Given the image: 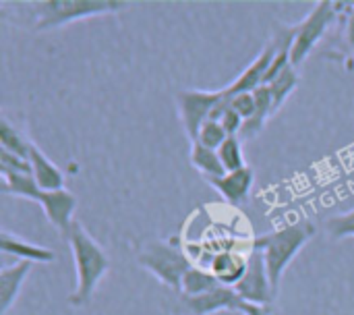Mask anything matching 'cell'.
Here are the masks:
<instances>
[{
  "label": "cell",
  "mask_w": 354,
  "mask_h": 315,
  "mask_svg": "<svg viewBox=\"0 0 354 315\" xmlns=\"http://www.w3.org/2000/svg\"><path fill=\"white\" fill-rule=\"evenodd\" d=\"M129 6L131 2L122 0H39L29 2V25L33 31H52L81 19L114 15Z\"/></svg>",
  "instance_id": "obj_3"
},
{
  "label": "cell",
  "mask_w": 354,
  "mask_h": 315,
  "mask_svg": "<svg viewBox=\"0 0 354 315\" xmlns=\"http://www.w3.org/2000/svg\"><path fill=\"white\" fill-rule=\"evenodd\" d=\"M326 233L332 241L354 239V208L351 212L328 218L326 220Z\"/></svg>",
  "instance_id": "obj_23"
},
{
  "label": "cell",
  "mask_w": 354,
  "mask_h": 315,
  "mask_svg": "<svg viewBox=\"0 0 354 315\" xmlns=\"http://www.w3.org/2000/svg\"><path fill=\"white\" fill-rule=\"evenodd\" d=\"M66 241L73 253L75 276H77L75 291L66 297V303L79 309V307L89 305V301L93 299L97 285L104 280V276L110 270V258L104 251V247L79 222L71 226Z\"/></svg>",
  "instance_id": "obj_1"
},
{
  "label": "cell",
  "mask_w": 354,
  "mask_h": 315,
  "mask_svg": "<svg viewBox=\"0 0 354 315\" xmlns=\"http://www.w3.org/2000/svg\"><path fill=\"white\" fill-rule=\"evenodd\" d=\"M37 204L44 210L48 222L66 239L71 226L75 224V210H77L75 193H71L66 187L58 191H41Z\"/></svg>",
  "instance_id": "obj_10"
},
{
  "label": "cell",
  "mask_w": 354,
  "mask_h": 315,
  "mask_svg": "<svg viewBox=\"0 0 354 315\" xmlns=\"http://www.w3.org/2000/svg\"><path fill=\"white\" fill-rule=\"evenodd\" d=\"M247 266H249V255H243V253L232 251V249H224L212 258L207 270L218 278L220 285L236 287L241 282V278L245 276Z\"/></svg>",
  "instance_id": "obj_13"
},
{
  "label": "cell",
  "mask_w": 354,
  "mask_h": 315,
  "mask_svg": "<svg viewBox=\"0 0 354 315\" xmlns=\"http://www.w3.org/2000/svg\"><path fill=\"white\" fill-rule=\"evenodd\" d=\"M220 123L224 127V131L228 133V137H241V131H243V125L245 120L239 116V112H234L230 106L226 108V112L220 116Z\"/></svg>",
  "instance_id": "obj_25"
},
{
  "label": "cell",
  "mask_w": 354,
  "mask_h": 315,
  "mask_svg": "<svg viewBox=\"0 0 354 315\" xmlns=\"http://www.w3.org/2000/svg\"><path fill=\"white\" fill-rule=\"evenodd\" d=\"M0 249L8 258H17V262H27V264H52L56 260V253L48 247H41L37 243H31L10 231L0 233Z\"/></svg>",
  "instance_id": "obj_12"
},
{
  "label": "cell",
  "mask_w": 354,
  "mask_h": 315,
  "mask_svg": "<svg viewBox=\"0 0 354 315\" xmlns=\"http://www.w3.org/2000/svg\"><path fill=\"white\" fill-rule=\"evenodd\" d=\"M218 156L222 160V166L226 172H234V170H241L245 168V154H243V143H241V137H228L220 150H218Z\"/></svg>",
  "instance_id": "obj_21"
},
{
  "label": "cell",
  "mask_w": 354,
  "mask_h": 315,
  "mask_svg": "<svg viewBox=\"0 0 354 315\" xmlns=\"http://www.w3.org/2000/svg\"><path fill=\"white\" fill-rule=\"evenodd\" d=\"M299 83H301V77H299V69H295L292 64L282 73V75H278L272 83H268L270 85V89H272V98H274V110L278 112L284 104H286V100L292 96V91L299 87Z\"/></svg>",
  "instance_id": "obj_20"
},
{
  "label": "cell",
  "mask_w": 354,
  "mask_h": 315,
  "mask_svg": "<svg viewBox=\"0 0 354 315\" xmlns=\"http://www.w3.org/2000/svg\"><path fill=\"white\" fill-rule=\"evenodd\" d=\"M243 315H270V307H255V305H245Z\"/></svg>",
  "instance_id": "obj_26"
},
{
  "label": "cell",
  "mask_w": 354,
  "mask_h": 315,
  "mask_svg": "<svg viewBox=\"0 0 354 315\" xmlns=\"http://www.w3.org/2000/svg\"><path fill=\"white\" fill-rule=\"evenodd\" d=\"M2 177V185H4V193L21 197V199H29L35 201L41 195V189L37 187L35 179L31 172H12V170H0Z\"/></svg>",
  "instance_id": "obj_16"
},
{
  "label": "cell",
  "mask_w": 354,
  "mask_h": 315,
  "mask_svg": "<svg viewBox=\"0 0 354 315\" xmlns=\"http://www.w3.org/2000/svg\"><path fill=\"white\" fill-rule=\"evenodd\" d=\"M33 141L27 139L17 125H12L6 116L0 118V150L21 156L25 160H29V150H31Z\"/></svg>",
  "instance_id": "obj_18"
},
{
  "label": "cell",
  "mask_w": 354,
  "mask_h": 315,
  "mask_svg": "<svg viewBox=\"0 0 354 315\" xmlns=\"http://www.w3.org/2000/svg\"><path fill=\"white\" fill-rule=\"evenodd\" d=\"M31 264L27 262H15L12 266H4L0 270V315L10 312L12 303L21 295V289L29 276Z\"/></svg>",
  "instance_id": "obj_15"
},
{
  "label": "cell",
  "mask_w": 354,
  "mask_h": 315,
  "mask_svg": "<svg viewBox=\"0 0 354 315\" xmlns=\"http://www.w3.org/2000/svg\"><path fill=\"white\" fill-rule=\"evenodd\" d=\"M340 15V2L322 0L313 4V8L295 25V42L290 52V64L299 69L319 46L326 42L330 31L334 29Z\"/></svg>",
  "instance_id": "obj_5"
},
{
  "label": "cell",
  "mask_w": 354,
  "mask_h": 315,
  "mask_svg": "<svg viewBox=\"0 0 354 315\" xmlns=\"http://www.w3.org/2000/svg\"><path fill=\"white\" fill-rule=\"evenodd\" d=\"M29 164H31V174L41 191H58L64 189L66 177L64 172L33 143L29 150Z\"/></svg>",
  "instance_id": "obj_14"
},
{
  "label": "cell",
  "mask_w": 354,
  "mask_h": 315,
  "mask_svg": "<svg viewBox=\"0 0 354 315\" xmlns=\"http://www.w3.org/2000/svg\"><path fill=\"white\" fill-rule=\"evenodd\" d=\"M218 193L220 197L230 204V206H241L249 199L253 183H255V170L251 166H245L241 170L234 172H226L220 179H212L207 181Z\"/></svg>",
  "instance_id": "obj_11"
},
{
  "label": "cell",
  "mask_w": 354,
  "mask_h": 315,
  "mask_svg": "<svg viewBox=\"0 0 354 315\" xmlns=\"http://www.w3.org/2000/svg\"><path fill=\"white\" fill-rule=\"evenodd\" d=\"M180 303L189 315H214L220 312H236L241 314L247 305L234 287L218 285L212 291L197 295V297H180Z\"/></svg>",
  "instance_id": "obj_9"
},
{
  "label": "cell",
  "mask_w": 354,
  "mask_h": 315,
  "mask_svg": "<svg viewBox=\"0 0 354 315\" xmlns=\"http://www.w3.org/2000/svg\"><path fill=\"white\" fill-rule=\"evenodd\" d=\"M317 54L328 60H340L354 71V2H340L338 21Z\"/></svg>",
  "instance_id": "obj_8"
},
{
  "label": "cell",
  "mask_w": 354,
  "mask_h": 315,
  "mask_svg": "<svg viewBox=\"0 0 354 315\" xmlns=\"http://www.w3.org/2000/svg\"><path fill=\"white\" fill-rule=\"evenodd\" d=\"M218 278L207 270V268H199V266H193L185 278H183V285H180V297H197V295H203L207 291H212L214 287H218Z\"/></svg>",
  "instance_id": "obj_19"
},
{
  "label": "cell",
  "mask_w": 354,
  "mask_h": 315,
  "mask_svg": "<svg viewBox=\"0 0 354 315\" xmlns=\"http://www.w3.org/2000/svg\"><path fill=\"white\" fill-rule=\"evenodd\" d=\"M315 237V224L311 222H295L284 228L259 235L253 239L251 249L261 251L268 274L274 287V293H280L282 276L290 268V264L297 260V255L305 249V245Z\"/></svg>",
  "instance_id": "obj_2"
},
{
  "label": "cell",
  "mask_w": 354,
  "mask_h": 315,
  "mask_svg": "<svg viewBox=\"0 0 354 315\" xmlns=\"http://www.w3.org/2000/svg\"><path fill=\"white\" fill-rule=\"evenodd\" d=\"M230 108L234 112H239V116L247 123L255 116L257 104H255V93L253 91H245V93H236L230 98Z\"/></svg>",
  "instance_id": "obj_24"
},
{
  "label": "cell",
  "mask_w": 354,
  "mask_h": 315,
  "mask_svg": "<svg viewBox=\"0 0 354 315\" xmlns=\"http://www.w3.org/2000/svg\"><path fill=\"white\" fill-rule=\"evenodd\" d=\"M137 264L153 278H158L164 287L176 293H180L185 274L195 266L180 245L162 239L145 241L137 251Z\"/></svg>",
  "instance_id": "obj_4"
},
{
  "label": "cell",
  "mask_w": 354,
  "mask_h": 315,
  "mask_svg": "<svg viewBox=\"0 0 354 315\" xmlns=\"http://www.w3.org/2000/svg\"><path fill=\"white\" fill-rule=\"evenodd\" d=\"M191 164L193 168L205 179V181H212V179H220L226 174L224 166H222V160L218 156L216 150H209V147H203L199 143H191Z\"/></svg>",
  "instance_id": "obj_17"
},
{
  "label": "cell",
  "mask_w": 354,
  "mask_h": 315,
  "mask_svg": "<svg viewBox=\"0 0 354 315\" xmlns=\"http://www.w3.org/2000/svg\"><path fill=\"white\" fill-rule=\"evenodd\" d=\"M224 100L222 89H185L176 93V110L187 139L193 143L205 120L212 118L218 104Z\"/></svg>",
  "instance_id": "obj_6"
},
{
  "label": "cell",
  "mask_w": 354,
  "mask_h": 315,
  "mask_svg": "<svg viewBox=\"0 0 354 315\" xmlns=\"http://www.w3.org/2000/svg\"><path fill=\"white\" fill-rule=\"evenodd\" d=\"M234 291L241 295V299L247 305H255V307H270L276 301V293L268 274V266L266 260L261 255V251L251 249L249 251V266L245 276L241 278V282L234 287Z\"/></svg>",
  "instance_id": "obj_7"
},
{
  "label": "cell",
  "mask_w": 354,
  "mask_h": 315,
  "mask_svg": "<svg viewBox=\"0 0 354 315\" xmlns=\"http://www.w3.org/2000/svg\"><path fill=\"white\" fill-rule=\"evenodd\" d=\"M228 139V133L224 131L222 123L220 120H205L197 133V139L193 143H199L203 147H209V150H220V145Z\"/></svg>",
  "instance_id": "obj_22"
}]
</instances>
